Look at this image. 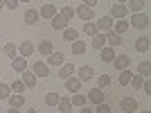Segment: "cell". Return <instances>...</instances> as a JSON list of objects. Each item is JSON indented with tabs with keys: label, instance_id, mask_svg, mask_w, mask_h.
I'll use <instances>...</instances> for the list:
<instances>
[{
	"label": "cell",
	"instance_id": "obj_1",
	"mask_svg": "<svg viewBox=\"0 0 151 113\" xmlns=\"http://www.w3.org/2000/svg\"><path fill=\"white\" fill-rule=\"evenodd\" d=\"M129 25L131 27H135V30H145V27H149V16L147 14H133L131 16V20H129Z\"/></svg>",
	"mask_w": 151,
	"mask_h": 113
},
{
	"label": "cell",
	"instance_id": "obj_2",
	"mask_svg": "<svg viewBox=\"0 0 151 113\" xmlns=\"http://www.w3.org/2000/svg\"><path fill=\"white\" fill-rule=\"evenodd\" d=\"M75 14L79 16L81 20H86V23H90V20H95V12L90 9V7H86V5H79L75 9Z\"/></svg>",
	"mask_w": 151,
	"mask_h": 113
},
{
	"label": "cell",
	"instance_id": "obj_3",
	"mask_svg": "<svg viewBox=\"0 0 151 113\" xmlns=\"http://www.w3.org/2000/svg\"><path fill=\"white\" fill-rule=\"evenodd\" d=\"M120 109L124 113H133V111H138V102L133 100V97H122L120 100Z\"/></svg>",
	"mask_w": 151,
	"mask_h": 113
},
{
	"label": "cell",
	"instance_id": "obj_4",
	"mask_svg": "<svg viewBox=\"0 0 151 113\" xmlns=\"http://www.w3.org/2000/svg\"><path fill=\"white\" fill-rule=\"evenodd\" d=\"M32 72L36 77H50V66L43 61H34V68H32Z\"/></svg>",
	"mask_w": 151,
	"mask_h": 113
},
{
	"label": "cell",
	"instance_id": "obj_5",
	"mask_svg": "<svg viewBox=\"0 0 151 113\" xmlns=\"http://www.w3.org/2000/svg\"><path fill=\"white\" fill-rule=\"evenodd\" d=\"M126 16H129V9H126V5H120V2H117V5H113V9H111V18H126Z\"/></svg>",
	"mask_w": 151,
	"mask_h": 113
},
{
	"label": "cell",
	"instance_id": "obj_6",
	"mask_svg": "<svg viewBox=\"0 0 151 113\" xmlns=\"http://www.w3.org/2000/svg\"><path fill=\"white\" fill-rule=\"evenodd\" d=\"M12 68H14V72H25L27 70V59L25 56H14L12 59Z\"/></svg>",
	"mask_w": 151,
	"mask_h": 113
},
{
	"label": "cell",
	"instance_id": "obj_7",
	"mask_svg": "<svg viewBox=\"0 0 151 113\" xmlns=\"http://www.w3.org/2000/svg\"><path fill=\"white\" fill-rule=\"evenodd\" d=\"M113 66H115L117 70H129V66H131V59H129L126 54H120V56H115V59H113Z\"/></svg>",
	"mask_w": 151,
	"mask_h": 113
},
{
	"label": "cell",
	"instance_id": "obj_8",
	"mask_svg": "<svg viewBox=\"0 0 151 113\" xmlns=\"http://www.w3.org/2000/svg\"><path fill=\"white\" fill-rule=\"evenodd\" d=\"M63 61H65V54L63 52H52V54H47V66H63Z\"/></svg>",
	"mask_w": 151,
	"mask_h": 113
},
{
	"label": "cell",
	"instance_id": "obj_9",
	"mask_svg": "<svg viewBox=\"0 0 151 113\" xmlns=\"http://www.w3.org/2000/svg\"><path fill=\"white\" fill-rule=\"evenodd\" d=\"M95 25H97L99 32H111L113 30V18H111V16H104V18H99Z\"/></svg>",
	"mask_w": 151,
	"mask_h": 113
},
{
	"label": "cell",
	"instance_id": "obj_10",
	"mask_svg": "<svg viewBox=\"0 0 151 113\" xmlns=\"http://www.w3.org/2000/svg\"><path fill=\"white\" fill-rule=\"evenodd\" d=\"M106 41L111 43V48H117V45H122V43H124V38H122L120 34H117V32H113V30H111V32H106Z\"/></svg>",
	"mask_w": 151,
	"mask_h": 113
},
{
	"label": "cell",
	"instance_id": "obj_11",
	"mask_svg": "<svg viewBox=\"0 0 151 113\" xmlns=\"http://www.w3.org/2000/svg\"><path fill=\"white\" fill-rule=\"evenodd\" d=\"M65 82V88H68V93H79V88H81V82L77 79V77H68V79H63Z\"/></svg>",
	"mask_w": 151,
	"mask_h": 113
},
{
	"label": "cell",
	"instance_id": "obj_12",
	"mask_svg": "<svg viewBox=\"0 0 151 113\" xmlns=\"http://www.w3.org/2000/svg\"><path fill=\"white\" fill-rule=\"evenodd\" d=\"M93 77H95V70L90 68V66H81V68H79V77H77L79 82H88Z\"/></svg>",
	"mask_w": 151,
	"mask_h": 113
},
{
	"label": "cell",
	"instance_id": "obj_13",
	"mask_svg": "<svg viewBox=\"0 0 151 113\" xmlns=\"http://www.w3.org/2000/svg\"><path fill=\"white\" fill-rule=\"evenodd\" d=\"M88 100L93 102V104H101V102H104V91H101L99 86H97V88H93V91L88 93Z\"/></svg>",
	"mask_w": 151,
	"mask_h": 113
},
{
	"label": "cell",
	"instance_id": "obj_14",
	"mask_svg": "<svg viewBox=\"0 0 151 113\" xmlns=\"http://www.w3.org/2000/svg\"><path fill=\"white\" fill-rule=\"evenodd\" d=\"M115 56H117V54H115V50H113V48H106V45H104V48H101V50H99V59H101V61H104V63L113 61Z\"/></svg>",
	"mask_w": 151,
	"mask_h": 113
},
{
	"label": "cell",
	"instance_id": "obj_15",
	"mask_svg": "<svg viewBox=\"0 0 151 113\" xmlns=\"http://www.w3.org/2000/svg\"><path fill=\"white\" fill-rule=\"evenodd\" d=\"M23 75V84H25V88H34L36 86V75L32 72V70H25V72H20Z\"/></svg>",
	"mask_w": 151,
	"mask_h": 113
},
{
	"label": "cell",
	"instance_id": "obj_16",
	"mask_svg": "<svg viewBox=\"0 0 151 113\" xmlns=\"http://www.w3.org/2000/svg\"><path fill=\"white\" fill-rule=\"evenodd\" d=\"M75 63H63L61 66V70H59V77H61V79H68V77H72L75 75Z\"/></svg>",
	"mask_w": 151,
	"mask_h": 113
},
{
	"label": "cell",
	"instance_id": "obj_17",
	"mask_svg": "<svg viewBox=\"0 0 151 113\" xmlns=\"http://www.w3.org/2000/svg\"><path fill=\"white\" fill-rule=\"evenodd\" d=\"M18 52H20V56H32L34 54V43L32 41H23L18 45Z\"/></svg>",
	"mask_w": 151,
	"mask_h": 113
},
{
	"label": "cell",
	"instance_id": "obj_18",
	"mask_svg": "<svg viewBox=\"0 0 151 113\" xmlns=\"http://www.w3.org/2000/svg\"><path fill=\"white\" fill-rule=\"evenodd\" d=\"M38 16H43V18H50V20H52L54 16H57V7L47 2V5H43V9L38 12Z\"/></svg>",
	"mask_w": 151,
	"mask_h": 113
},
{
	"label": "cell",
	"instance_id": "obj_19",
	"mask_svg": "<svg viewBox=\"0 0 151 113\" xmlns=\"http://www.w3.org/2000/svg\"><path fill=\"white\" fill-rule=\"evenodd\" d=\"M7 100H9V106H12V109H20L23 104H25V97H23L20 93H14V95H9Z\"/></svg>",
	"mask_w": 151,
	"mask_h": 113
},
{
	"label": "cell",
	"instance_id": "obj_20",
	"mask_svg": "<svg viewBox=\"0 0 151 113\" xmlns=\"http://www.w3.org/2000/svg\"><path fill=\"white\" fill-rule=\"evenodd\" d=\"M104 45H106V32L95 34V36H93V48H95V50H101Z\"/></svg>",
	"mask_w": 151,
	"mask_h": 113
},
{
	"label": "cell",
	"instance_id": "obj_21",
	"mask_svg": "<svg viewBox=\"0 0 151 113\" xmlns=\"http://www.w3.org/2000/svg\"><path fill=\"white\" fill-rule=\"evenodd\" d=\"M129 27H131V25H129V20H126V18H120L117 23H113V32H117L120 36H124V32L129 30Z\"/></svg>",
	"mask_w": 151,
	"mask_h": 113
},
{
	"label": "cell",
	"instance_id": "obj_22",
	"mask_svg": "<svg viewBox=\"0 0 151 113\" xmlns=\"http://www.w3.org/2000/svg\"><path fill=\"white\" fill-rule=\"evenodd\" d=\"M52 27H54V30H65V27H68V20L63 18L61 14H57V16L52 18Z\"/></svg>",
	"mask_w": 151,
	"mask_h": 113
},
{
	"label": "cell",
	"instance_id": "obj_23",
	"mask_svg": "<svg viewBox=\"0 0 151 113\" xmlns=\"http://www.w3.org/2000/svg\"><path fill=\"white\" fill-rule=\"evenodd\" d=\"M59 111L61 113H70V109H72V102H70V97H59Z\"/></svg>",
	"mask_w": 151,
	"mask_h": 113
},
{
	"label": "cell",
	"instance_id": "obj_24",
	"mask_svg": "<svg viewBox=\"0 0 151 113\" xmlns=\"http://www.w3.org/2000/svg\"><path fill=\"white\" fill-rule=\"evenodd\" d=\"M36 20H38V12H36V9H27V12H25V23H27V25H34Z\"/></svg>",
	"mask_w": 151,
	"mask_h": 113
},
{
	"label": "cell",
	"instance_id": "obj_25",
	"mask_svg": "<svg viewBox=\"0 0 151 113\" xmlns=\"http://www.w3.org/2000/svg\"><path fill=\"white\" fill-rule=\"evenodd\" d=\"M138 72H140V75H142V77L147 79V77L151 75V61H142V63L138 66Z\"/></svg>",
	"mask_w": 151,
	"mask_h": 113
},
{
	"label": "cell",
	"instance_id": "obj_26",
	"mask_svg": "<svg viewBox=\"0 0 151 113\" xmlns=\"http://www.w3.org/2000/svg\"><path fill=\"white\" fill-rule=\"evenodd\" d=\"M70 102H72V106H86V95H81V93H75Z\"/></svg>",
	"mask_w": 151,
	"mask_h": 113
},
{
	"label": "cell",
	"instance_id": "obj_27",
	"mask_svg": "<svg viewBox=\"0 0 151 113\" xmlns=\"http://www.w3.org/2000/svg\"><path fill=\"white\" fill-rule=\"evenodd\" d=\"M77 36H79V32L77 30H70V27H65V30H63V38H65V41H77Z\"/></svg>",
	"mask_w": 151,
	"mask_h": 113
},
{
	"label": "cell",
	"instance_id": "obj_28",
	"mask_svg": "<svg viewBox=\"0 0 151 113\" xmlns=\"http://www.w3.org/2000/svg\"><path fill=\"white\" fill-rule=\"evenodd\" d=\"M38 52H41V54H52V43L50 41H41V43H38Z\"/></svg>",
	"mask_w": 151,
	"mask_h": 113
},
{
	"label": "cell",
	"instance_id": "obj_29",
	"mask_svg": "<svg viewBox=\"0 0 151 113\" xmlns=\"http://www.w3.org/2000/svg\"><path fill=\"white\" fill-rule=\"evenodd\" d=\"M72 52H75V54H83V52H86V43H83V41H79V38H77V41H72Z\"/></svg>",
	"mask_w": 151,
	"mask_h": 113
},
{
	"label": "cell",
	"instance_id": "obj_30",
	"mask_svg": "<svg viewBox=\"0 0 151 113\" xmlns=\"http://www.w3.org/2000/svg\"><path fill=\"white\" fill-rule=\"evenodd\" d=\"M126 2H129V7H126V9H133L135 14H138L140 9L145 7V0H126Z\"/></svg>",
	"mask_w": 151,
	"mask_h": 113
},
{
	"label": "cell",
	"instance_id": "obj_31",
	"mask_svg": "<svg viewBox=\"0 0 151 113\" xmlns=\"http://www.w3.org/2000/svg\"><path fill=\"white\" fill-rule=\"evenodd\" d=\"M135 50L138 52H147L149 50V38H138V41H135Z\"/></svg>",
	"mask_w": 151,
	"mask_h": 113
},
{
	"label": "cell",
	"instance_id": "obj_32",
	"mask_svg": "<svg viewBox=\"0 0 151 113\" xmlns=\"http://www.w3.org/2000/svg\"><path fill=\"white\" fill-rule=\"evenodd\" d=\"M83 32H86L88 36H95V34H99V30H97V25H95V23H83Z\"/></svg>",
	"mask_w": 151,
	"mask_h": 113
},
{
	"label": "cell",
	"instance_id": "obj_33",
	"mask_svg": "<svg viewBox=\"0 0 151 113\" xmlns=\"http://www.w3.org/2000/svg\"><path fill=\"white\" fill-rule=\"evenodd\" d=\"M45 104H47V106H57L59 104V95L57 93H47L45 95Z\"/></svg>",
	"mask_w": 151,
	"mask_h": 113
},
{
	"label": "cell",
	"instance_id": "obj_34",
	"mask_svg": "<svg viewBox=\"0 0 151 113\" xmlns=\"http://www.w3.org/2000/svg\"><path fill=\"white\" fill-rule=\"evenodd\" d=\"M9 88H12V93H23V91H25V84L20 82V79H14Z\"/></svg>",
	"mask_w": 151,
	"mask_h": 113
},
{
	"label": "cell",
	"instance_id": "obj_35",
	"mask_svg": "<svg viewBox=\"0 0 151 113\" xmlns=\"http://www.w3.org/2000/svg\"><path fill=\"white\" fill-rule=\"evenodd\" d=\"M131 72H129V70H120V84H122V86H126V84H129V82H131Z\"/></svg>",
	"mask_w": 151,
	"mask_h": 113
},
{
	"label": "cell",
	"instance_id": "obj_36",
	"mask_svg": "<svg viewBox=\"0 0 151 113\" xmlns=\"http://www.w3.org/2000/svg\"><path fill=\"white\" fill-rule=\"evenodd\" d=\"M142 82H145V77H142V75H133L129 84H131L133 88H142Z\"/></svg>",
	"mask_w": 151,
	"mask_h": 113
},
{
	"label": "cell",
	"instance_id": "obj_37",
	"mask_svg": "<svg viewBox=\"0 0 151 113\" xmlns=\"http://www.w3.org/2000/svg\"><path fill=\"white\" fill-rule=\"evenodd\" d=\"M12 95V88L7 86V84H0V100H7Z\"/></svg>",
	"mask_w": 151,
	"mask_h": 113
},
{
	"label": "cell",
	"instance_id": "obj_38",
	"mask_svg": "<svg viewBox=\"0 0 151 113\" xmlns=\"http://www.w3.org/2000/svg\"><path fill=\"white\" fill-rule=\"evenodd\" d=\"M61 16L65 20H70L72 16H75V9H72V7H63V9H61Z\"/></svg>",
	"mask_w": 151,
	"mask_h": 113
},
{
	"label": "cell",
	"instance_id": "obj_39",
	"mask_svg": "<svg viewBox=\"0 0 151 113\" xmlns=\"http://www.w3.org/2000/svg\"><path fill=\"white\" fill-rule=\"evenodd\" d=\"M2 50H5L7 56H14V54H16V45H14V43H7V45H2Z\"/></svg>",
	"mask_w": 151,
	"mask_h": 113
},
{
	"label": "cell",
	"instance_id": "obj_40",
	"mask_svg": "<svg viewBox=\"0 0 151 113\" xmlns=\"http://www.w3.org/2000/svg\"><path fill=\"white\" fill-rule=\"evenodd\" d=\"M108 84H111V77H108V75H101L99 77V88H106Z\"/></svg>",
	"mask_w": 151,
	"mask_h": 113
},
{
	"label": "cell",
	"instance_id": "obj_41",
	"mask_svg": "<svg viewBox=\"0 0 151 113\" xmlns=\"http://www.w3.org/2000/svg\"><path fill=\"white\" fill-rule=\"evenodd\" d=\"M95 113H111V106L101 102V104H97V111H95Z\"/></svg>",
	"mask_w": 151,
	"mask_h": 113
},
{
	"label": "cell",
	"instance_id": "obj_42",
	"mask_svg": "<svg viewBox=\"0 0 151 113\" xmlns=\"http://www.w3.org/2000/svg\"><path fill=\"white\" fill-rule=\"evenodd\" d=\"M5 7H9V9H16V7H18V0H5Z\"/></svg>",
	"mask_w": 151,
	"mask_h": 113
},
{
	"label": "cell",
	"instance_id": "obj_43",
	"mask_svg": "<svg viewBox=\"0 0 151 113\" xmlns=\"http://www.w3.org/2000/svg\"><path fill=\"white\" fill-rule=\"evenodd\" d=\"M142 86H145V93L151 95V82H149V79H145V82H142Z\"/></svg>",
	"mask_w": 151,
	"mask_h": 113
},
{
	"label": "cell",
	"instance_id": "obj_44",
	"mask_svg": "<svg viewBox=\"0 0 151 113\" xmlns=\"http://www.w3.org/2000/svg\"><path fill=\"white\" fill-rule=\"evenodd\" d=\"M83 5H86V7H90V9H93V7L97 5V0H83Z\"/></svg>",
	"mask_w": 151,
	"mask_h": 113
},
{
	"label": "cell",
	"instance_id": "obj_45",
	"mask_svg": "<svg viewBox=\"0 0 151 113\" xmlns=\"http://www.w3.org/2000/svg\"><path fill=\"white\" fill-rule=\"evenodd\" d=\"M79 113H95V111H90L88 106H81V111H79Z\"/></svg>",
	"mask_w": 151,
	"mask_h": 113
},
{
	"label": "cell",
	"instance_id": "obj_46",
	"mask_svg": "<svg viewBox=\"0 0 151 113\" xmlns=\"http://www.w3.org/2000/svg\"><path fill=\"white\" fill-rule=\"evenodd\" d=\"M2 9H5V0H0V12H2Z\"/></svg>",
	"mask_w": 151,
	"mask_h": 113
},
{
	"label": "cell",
	"instance_id": "obj_47",
	"mask_svg": "<svg viewBox=\"0 0 151 113\" xmlns=\"http://www.w3.org/2000/svg\"><path fill=\"white\" fill-rule=\"evenodd\" d=\"M117 2H120V5H124V2H126V0H117Z\"/></svg>",
	"mask_w": 151,
	"mask_h": 113
},
{
	"label": "cell",
	"instance_id": "obj_48",
	"mask_svg": "<svg viewBox=\"0 0 151 113\" xmlns=\"http://www.w3.org/2000/svg\"><path fill=\"white\" fill-rule=\"evenodd\" d=\"M9 113H18V111H16V109H12V111H9Z\"/></svg>",
	"mask_w": 151,
	"mask_h": 113
},
{
	"label": "cell",
	"instance_id": "obj_49",
	"mask_svg": "<svg viewBox=\"0 0 151 113\" xmlns=\"http://www.w3.org/2000/svg\"><path fill=\"white\" fill-rule=\"evenodd\" d=\"M18 2H29V0H18Z\"/></svg>",
	"mask_w": 151,
	"mask_h": 113
},
{
	"label": "cell",
	"instance_id": "obj_50",
	"mask_svg": "<svg viewBox=\"0 0 151 113\" xmlns=\"http://www.w3.org/2000/svg\"><path fill=\"white\" fill-rule=\"evenodd\" d=\"M27 113H36V111H34V109H32V111H27Z\"/></svg>",
	"mask_w": 151,
	"mask_h": 113
},
{
	"label": "cell",
	"instance_id": "obj_51",
	"mask_svg": "<svg viewBox=\"0 0 151 113\" xmlns=\"http://www.w3.org/2000/svg\"><path fill=\"white\" fill-rule=\"evenodd\" d=\"M142 113H149V111H142Z\"/></svg>",
	"mask_w": 151,
	"mask_h": 113
},
{
	"label": "cell",
	"instance_id": "obj_52",
	"mask_svg": "<svg viewBox=\"0 0 151 113\" xmlns=\"http://www.w3.org/2000/svg\"><path fill=\"white\" fill-rule=\"evenodd\" d=\"M145 2H147V0H145Z\"/></svg>",
	"mask_w": 151,
	"mask_h": 113
}]
</instances>
